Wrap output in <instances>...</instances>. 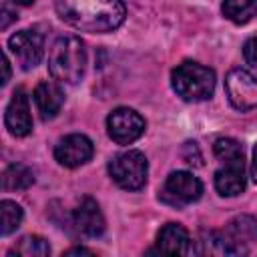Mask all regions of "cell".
<instances>
[{
    "label": "cell",
    "mask_w": 257,
    "mask_h": 257,
    "mask_svg": "<svg viewBox=\"0 0 257 257\" xmlns=\"http://www.w3.org/2000/svg\"><path fill=\"white\" fill-rule=\"evenodd\" d=\"M58 16L82 32H110L124 20L122 0H54Z\"/></svg>",
    "instance_id": "cell-1"
},
{
    "label": "cell",
    "mask_w": 257,
    "mask_h": 257,
    "mask_svg": "<svg viewBox=\"0 0 257 257\" xmlns=\"http://www.w3.org/2000/svg\"><path fill=\"white\" fill-rule=\"evenodd\" d=\"M48 70L54 80L76 84L86 70V48L78 36H60L48 52Z\"/></svg>",
    "instance_id": "cell-2"
},
{
    "label": "cell",
    "mask_w": 257,
    "mask_h": 257,
    "mask_svg": "<svg viewBox=\"0 0 257 257\" xmlns=\"http://www.w3.org/2000/svg\"><path fill=\"white\" fill-rule=\"evenodd\" d=\"M171 84L183 100H207L215 90V72L199 62H183L173 70Z\"/></svg>",
    "instance_id": "cell-3"
},
{
    "label": "cell",
    "mask_w": 257,
    "mask_h": 257,
    "mask_svg": "<svg viewBox=\"0 0 257 257\" xmlns=\"http://www.w3.org/2000/svg\"><path fill=\"white\" fill-rule=\"evenodd\" d=\"M147 157L141 151H124L110 159L108 175L124 191H141L147 183Z\"/></svg>",
    "instance_id": "cell-4"
},
{
    "label": "cell",
    "mask_w": 257,
    "mask_h": 257,
    "mask_svg": "<svg viewBox=\"0 0 257 257\" xmlns=\"http://www.w3.org/2000/svg\"><path fill=\"white\" fill-rule=\"evenodd\" d=\"M225 90L229 102L237 110L257 108V78L245 68H231L225 76Z\"/></svg>",
    "instance_id": "cell-5"
},
{
    "label": "cell",
    "mask_w": 257,
    "mask_h": 257,
    "mask_svg": "<svg viewBox=\"0 0 257 257\" xmlns=\"http://www.w3.org/2000/svg\"><path fill=\"white\" fill-rule=\"evenodd\" d=\"M8 48L14 54L20 68L30 70L34 68L44 54V34L36 28L32 30H20L8 38Z\"/></svg>",
    "instance_id": "cell-6"
},
{
    "label": "cell",
    "mask_w": 257,
    "mask_h": 257,
    "mask_svg": "<svg viewBox=\"0 0 257 257\" xmlns=\"http://www.w3.org/2000/svg\"><path fill=\"white\" fill-rule=\"evenodd\" d=\"M108 137L116 145H131L145 133V118L126 106L114 108L106 118Z\"/></svg>",
    "instance_id": "cell-7"
},
{
    "label": "cell",
    "mask_w": 257,
    "mask_h": 257,
    "mask_svg": "<svg viewBox=\"0 0 257 257\" xmlns=\"http://www.w3.org/2000/svg\"><path fill=\"white\" fill-rule=\"evenodd\" d=\"M201 193H203V183L193 173L175 171L167 177L161 191V199L171 205H187L197 201Z\"/></svg>",
    "instance_id": "cell-8"
},
{
    "label": "cell",
    "mask_w": 257,
    "mask_h": 257,
    "mask_svg": "<svg viewBox=\"0 0 257 257\" xmlns=\"http://www.w3.org/2000/svg\"><path fill=\"white\" fill-rule=\"evenodd\" d=\"M92 153H94L92 141L84 135H68L62 141H58V145L54 147V159L68 169L88 163L92 159Z\"/></svg>",
    "instance_id": "cell-9"
},
{
    "label": "cell",
    "mask_w": 257,
    "mask_h": 257,
    "mask_svg": "<svg viewBox=\"0 0 257 257\" xmlns=\"http://www.w3.org/2000/svg\"><path fill=\"white\" fill-rule=\"evenodd\" d=\"M4 122H6V128L12 137H26L32 131L30 104H28V96L22 88L14 90V94L6 106Z\"/></svg>",
    "instance_id": "cell-10"
},
{
    "label": "cell",
    "mask_w": 257,
    "mask_h": 257,
    "mask_svg": "<svg viewBox=\"0 0 257 257\" xmlns=\"http://www.w3.org/2000/svg\"><path fill=\"white\" fill-rule=\"evenodd\" d=\"M157 251L169 253V255H193L195 243L189 237L187 229L179 223H167L157 237Z\"/></svg>",
    "instance_id": "cell-11"
},
{
    "label": "cell",
    "mask_w": 257,
    "mask_h": 257,
    "mask_svg": "<svg viewBox=\"0 0 257 257\" xmlns=\"http://www.w3.org/2000/svg\"><path fill=\"white\" fill-rule=\"evenodd\" d=\"M72 225L76 227L78 233L86 237H98L104 231V217L98 207V203L90 197H84L80 205L74 209L72 215Z\"/></svg>",
    "instance_id": "cell-12"
},
{
    "label": "cell",
    "mask_w": 257,
    "mask_h": 257,
    "mask_svg": "<svg viewBox=\"0 0 257 257\" xmlns=\"http://www.w3.org/2000/svg\"><path fill=\"white\" fill-rule=\"evenodd\" d=\"M34 102H36V108L42 120H50L60 112L62 102H64V92L56 82L42 80L34 88Z\"/></svg>",
    "instance_id": "cell-13"
},
{
    "label": "cell",
    "mask_w": 257,
    "mask_h": 257,
    "mask_svg": "<svg viewBox=\"0 0 257 257\" xmlns=\"http://www.w3.org/2000/svg\"><path fill=\"white\" fill-rule=\"evenodd\" d=\"M215 189L223 197H235L245 191V169L221 167L215 173Z\"/></svg>",
    "instance_id": "cell-14"
},
{
    "label": "cell",
    "mask_w": 257,
    "mask_h": 257,
    "mask_svg": "<svg viewBox=\"0 0 257 257\" xmlns=\"http://www.w3.org/2000/svg\"><path fill=\"white\" fill-rule=\"evenodd\" d=\"M213 153L219 159V163L223 167H241L245 169V155H243V147L239 141L235 139H217L213 145Z\"/></svg>",
    "instance_id": "cell-15"
},
{
    "label": "cell",
    "mask_w": 257,
    "mask_h": 257,
    "mask_svg": "<svg viewBox=\"0 0 257 257\" xmlns=\"http://www.w3.org/2000/svg\"><path fill=\"white\" fill-rule=\"evenodd\" d=\"M32 183H34V175L26 165L14 163V165L6 167L4 175H2V187L6 191H22V189H28Z\"/></svg>",
    "instance_id": "cell-16"
},
{
    "label": "cell",
    "mask_w": 257,
    "mask_h": 257,
    "mask_svg": "<svg viewBox=\"0 0 257 257\" xmlns=\"http://www.w3.org/2000/svg\"><path fill=\"white\" fill-rule=\"evenodd\" d=\"M257 12V0H223V14L235 24H245Z\"/></svg>",
    "instance_id": "cell-17"
},
{
    "label": "cell",
    "mask_w": 257,
    "mask_h": 257,
    "mask_svg": "<svg viewBox=\"0 0 257 257\" xmlns=\"http://www.w3.org/2000/svg\"><path fill=\"white\" fill-rule=\"evenodd\" d=\"M14 253L16 255H22V257H44V255L50 253V245L42 237H38V235H26L8 253V257H12Z\"/></svg>",
    "instance_id": "cell-18"
},
{
    "label": "cell",
    "mask_w": 257,
    "mask_h": 257,
    "mask_svg": "<svg viewBox=\"0 0 257 257\" xmlns=\"http://www.w3.org/2000/svg\"><path fill=\"white\" fill-rule=\"evenodd\" d=\"M22 209L18 203L4 199L0 203V233L2 235H10L12 231H16L22 223Z\"/></svg>",
    "instance_id": "cell-19"
},
{
    "label": "cell",
    "mask_w": 257,
    "mask_h": 257,
    "mask_svg": "<svg viewBox=\"0 0 257 257\" xmlns=\"http://www.w3.org/2000/svg\"><path fill=\"white\" fill-rule=\"evenodd\" d=\"M183 159H185L189 165H195V167H201V165H203L201 153H199V149H197L195 143H185V147H183Z\"/></svg>",
    "instance_id": "cell-20"
},
{
    "label": "cell",
    "mask_w": 257,
    "mask_h": 257,
    "mask_svg": "<svg viewBox=\"0 0 257 257\" xmlns=\"http://www.w3.org/2000/svg\"><path fill=\"white\" fill-rule=\"evenodd\" d=\"M243 54H245V60H247L251 66L257 68V36H253V38H249V40L245 42Z\"/></svg>",
    "instance_id": "cell-21"
},
{
    "label": "cell",
    "mask_w": 257,
    "mask_h": 257,
    "mask_svg": "<svg viewBox=\"0 0 257 257\" xmlns=\"http://www.w3.org/2000/svg\"><path fill=\"white\" fill-rule=\"evenodd\" d=\"M2 66H4V76H2V84H6L10 80V62H8V56L2 58Z\"/></svg>",
    "instance_id": "cell-22"
},
{
    "label": "cell",
    "mask_w": 257,
    "mask_h": 257,
    "mask_svg": "<svg viewBox=\"0 0 257 257\" xmlns=\"http://www.w3.org/2000/svg\"><path fill=\"white\" fill-rule=\"evenodd\" d=\"M64 255H92V251L90 249H84V247H72Z\"/></svg>",
    "instance_id": "cell-23"
},
{
    "label": "cell",
    "mask_w": 257,
    "mask_h": 257,
    "mask_svg": "<svg viewBox=\"0 0 257 257\" xmlns=\"http://www.w3.org/2000/svg\"><path fill=\"white\" fill-rule=\"evenodd\" d=\"M251 177H253V181L257 183V143H255V147H253V163H251Z\"/></svg>",
    "instance_id": "cell-24"
},
{
    "label": "cell",
    "mask_w": 257,
    "mask_h": 257,
    "mask_svg": "<svg viewBox=\"0 0 257 257\" xmlns=\"http://www.w3.org/2000/svg\"><path fill=\"white\" fill-rule=\"evenodd\" d=\"M2 14L6 16V18L2 20V28H6V26H8V22H10V18H16V16H14V14H10V12H8V8H2Z\"/></svg>",
    "instance_id": "cell-25"
},
{
    "label": "cell",
    "mask_w": 257,
    "mask_h": 257,
    "mask_svg": "<svg viewBox=\"0 0 257 257\" xmlns=\"http://www.w3.org/2000/svg\"><path fill=\"white\" fill-rule=\"evenodd\" d=\"M10 2H14V4H20V6H28V4H32L34 0H10Z\"/></svg>",
    "instance_id": "cell-26"
}]
</instances>
